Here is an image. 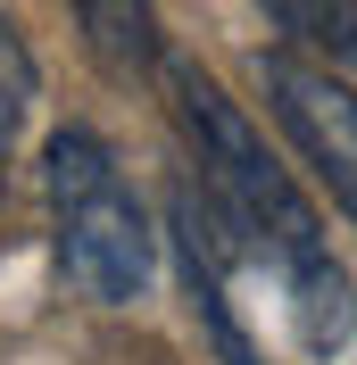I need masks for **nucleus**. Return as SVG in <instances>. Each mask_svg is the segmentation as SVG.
Wrapping results in <instances>:
<instances>
[{
	"mask_svg": "<svg viewBox=\"0 0 357 365\" xmlns=\"http://www.w3.org/2000/svg\"><path fill=\"white\" fill-rule=\"evenodd\" d=\"M175 83V116L191 150H200V182L208 200L233 216L249 257H266L274 274L291 282V316H299V341L308 349H341L357 332V282L333 266L324 232H316V207L291 191V175L266 158V141L249 133V116L208 83L200 67H166Z\"/></svg>",
	"mask_w": 357,
	"mask_h": 365,
	"instance_id": "f257e3e1",
	"label": "nucleus"
},
{
	"mask_svg": "<svg viewBox=\"0 0 357 365\" xmlns=\"http://www.w3.org/2000/svg\"><path fill=\"white\" fill-rule=\"evenodd\" d=\"M42 191H50V241H59V274L91 307H134L158 274V232L141 216V191L125 182L116 150L84 125L50 133L42 150Z\"/></svg>",
	"mask_w": 357,
	"mask_h": 365,
	"instance_id": "f03ea898",
	"label": "nucleus"
},
{
	"mask_svg": "<svg viewBox=\"0 0 357 365\" xmlns=\"http://www.w3.org/2000/svg\"><path fill=\"white\" fill-rule=\"evenodd\" d=\"M266 100L283 116V133L299 141V158L324 175V191L357 216V91L333 67H308V58L274 50L266 58Z\"/></svg>",
	"mask_w": 357,
	"mask_h": 365,
	"instance_id": "7ed1b4c3",
	"label": "nucleus"
},
{
	"mask_svg": "<svg viewBox=\"0 0 357 365\" xmlns=\"http://www.w3.org/2000/svg\"><path fill=\"white\" fill-rule=\"evenodd\" d=\"M75 25H84V50L116 83H134L141 67H158V9L150 0H67Z\"/></svg>",
	"mask_w": 357,
	"mask_h": 365,
	"instance_id": "20e7f679",
	"label": "nucleus"
},
{
	"mask_svg": "<svg viewBox=\"0 0 357 365\" xmlns=\"http://www.w3.org/2000/svg\"><path fill=\"white\" fill-rule=\"evenodd\" d=\"M25 116H34V50L0 17V182H9V141L25 133Z\"/></svg>",
	"mask_w": 357,
	"mask_h": 365,
	"instance_id": "39448f33",
	"label": "nucleus"
},
{
	"mask_svg": "<svg viewBox=\"0 0 357 365\" xmlns=\"http://www.w3.org/2000/svg\"><path fill=\"white\" fill-rule=\"evenodd\" d=\"M283 17L308 34V42L341 50V58H357V0H283Z\"/></svg>",
	"mask_w": 357,
	"mask_h": 365,
	"instance_id": "423d86ee",
	"label": "nucleus"
}]
</instances>
